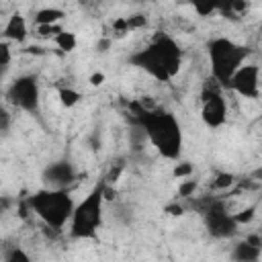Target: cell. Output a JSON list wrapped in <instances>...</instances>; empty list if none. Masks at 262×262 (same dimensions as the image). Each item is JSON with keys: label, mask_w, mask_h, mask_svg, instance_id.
<instances>
[{"label": "cell", "mask_w": 262, "mask_h": 262, "mask_svg": "<svg viewBox=\"0 0 262 262\" xmlns=\"http://www.w3.org/2000/svg\"><path fill=\"white\" fill-rule=\"evenodd\" d=\"M102 211H104V194H102V184H98L78 205H74L70 217V233L80 239L94 237L98 227L102 225Z\"/></svg>", "instance_id": "obj_5"}, {"label": "cell", "mask_w": 262, "mask_h": 262, "mask_svg": "<svg viewBox=\"0 0 262 262\" xmlns=\"http://www.w3.org/2000/svg\"><path fill=\"white\" fill-rule=\"evenodd\" d=\"M196 188H199V182H196V180H190V176H188V178H180V184H178V196H182V199H190V196L196 192Z\"/></svg>", "instance_id": "obj_18"}, {"label": "cell", "mask_w": 262, "mask_h": 262, "mask_svg": "<svg viewBox=\"0 0 262 262\" xmlns=\"http://www.w3.org/2000/svg\"><path fill=\"white\" fill-rule=\"evenodd\" d=\"M166 211H168L170 215H182V213H184V207H182V205H168Z\"/></svg>", "instance_id": "obj_31"}, {"label": "cell", "mask_w": 262, "mask_h": 262, "mask_svg": "<svg viewBox=\"0 0 262 262\" xmlns=\"http://www.w3.org/2000/svg\"><path fill=\"white\" fill-rule=\"evenodd\" d=\"M66 12L57 6H45V8H39L35 12V25H55L59 20H63Z\"/></svg>", "instance_id": "obj_13"}, {"label": "cell", "mask_w": 262, "mask_h": 262, "mask_svg": "<svg viewBox=\"0 0 262 262\" xmlns=\"http://www.w3.org/2000/svg\"><path fill=\"white\" fill-rule=\"evenodd\" d=\"M246 242H250L252 246H260V248H262V239H260L258 233H250V235H246Z\"/></svg>", "instance_id": "obj_32"}, {"label": "cell", "mask_w": 262, "mask_h": 262, "mask_svg": "<svg viewBox=\"0 0 262 262\" xmlns=\"http://www.w3.org/2000/svg\"><path fill=\"white\" fill-rule=\"evenodd\" d=\"M6 70H8V68H2V66H0V78L4 76V72H6Z\"/></svg>", "instance_id": "obj_33"}, {"label": "cell", "mask_w": 262, "mask_h": 262, "mask_svg": "<svg viewBox=\"0 0 262 262\" xmlns=\"http://www.w3.org/2000/svg\"><path fill=\"white\" fill-rule=\"evenodd\" d=\"M207 51H209V63H211L213 78L221 86L227 88L231 74L246 61L248 47H244V45H239L227 37H215L209 41Z\"/></svg>", "instance_id": "obj_4"}, {"label": "cell", "mask_w": 262, "mask_h": 262, "mask_svg": "<svg viewBox=\"0 0 262 262\" xmlns=\"http://www.w3.org/2000/svg\"><path fill=\"white\" fill-rule=\"evenodd\" d=\"M192 172H194V166L190 162H178L172 170V176L174 178H188V176H192Z\"/></svg>", "instance_id": "obj_23"}, {"label": "cell", "mask_w": 262, "mask_h": 262, "mask_svg": "<svg viewBox=\"0 0 262 262\" xmlns=\"http://www.w3.org/2000/svg\"><path fill=\"white\" fill-rule=\"evenodd\" d=\"M53 43H55V45H57V49H61L63 53H70V51H74V49H76V45H78V37H76L72 31L61 29V31L53 37Z\"/></svg>", "instance_id": "obj_14"}, {"label": "cell", "mask_w": 262, "mask_h": 262, "mask_svg": "<svg viewBox=\"0 0 262 262\" xmlns=\"http://www.w3.org/2000/svg\"><path fill=\"white\" fill-rule=\"evenodd\" d=\"M262 256V248L260 246H252L250 242L242 239L233 246L231 250V258L237 260V262H258Z\"/></svg>", "instance_id": "obj_12"}, {"label": "cell", "mask_w": 262, "mask_h": 262, "mask_svg": "<svg viewBox=\"0 0 262 262\" xmlns=\"http://www.w3.org/2000/svg\"><path fill=\"white\" fill-rule=\"evenodd\" d=\"M111 27H113V37H115V39H123V37H127V35L131 33V31H129V27H127L125 16L115 18V20L111 23Z\"/></svg>", "instance_id": "obj_21"}, {"label": "cell", "mask_w": 262, "mask_h": 262, "mask_svg": "<svg viewBox=\"0 0 262 262\" xmlns=\"http://www.w3.org/2000/svg\"><path fill=\"white\" fill-rule=\"evenodd\" d=\"M6 260H8V262H16V260H18V262H29L31 258H29V254H27V252H23L18 246H14V248L6 254Z\"/></svg>", "instance_id": "obj_25"}, {"label": "cell", "mask_w": 262, "mask_h": 262, "mask_svg": "<svg viewBox=\"0 0 262 262\" xmlns=\"http://www.w3.org/2000/svg\"><path fill=\"white\" fill-rule=\"evenodd\" d=\"M203 106H201V119L207 127L217 129L221 125H225L227 121V100L219 90L213 88H205L203 94Z\"/></svg>", "instance_id": "obj_8"}, {"label": "cell", "mask_w": 262, "mask_h": 262, "mask_svg": "<svg viewBox=\"0 0 262 262\" xmlns=\"http://www.w3.org/2000/svg\"><path fill=\"white\" fill-rule=\"evenodd\" d=\"M25 53H29V55H45V49L39 47V45H29V47L25 49Z\"/></svg>", "instance_id": "obj_30"}, {"label": "cell", "mask_w": 262, "mask_h": 262, "mask_svg": "<svg viewBox=\"0 0 262 262\" xmlns=\"http://www.w3.org/2000/svg\"><path fill=\"white\" fill-rule=\"evenodd\" d=\"M27 205L53 231L63 229L74 211V199L66 188H41L29 196Z\"/></svg>", "instance_id": "obj_3"}, {"label": "cell", "mask_w": 262, "mask_h": 262, "mask_svg": "<svg viewBox=\"0 0 262 262\" xmlns=\"http://www.w3.org/2000/svg\"><path fill=\"white\" fill-rule=\"evenodd\" d=\"M235 0H217V10L223 12V14H229L231 12V6H233Z\"/></svg>", "instance_id": "obj_29"}, {"label": "cell", "mask_w": 262, "mask_h": 262, "mask_svg": "<svg viewBox=\"0 0 262 262\" xmlns=\"http://www.w3.org/2000/svg\"><path fill=\"white\" fill-rule=\"evenodd\" d=\"M111 45H113V37H102V39L96 41V51L98 53H106L111 49Z\"/></svg>", "instance_id": "obj_27"}, {"label": "cell", "mask_w": 262, "mask_h": 262, "mask_svg": "<svg viewBox=\"0 0 262 262\" xmlns=\"http://www.w3.org/2000/svg\"><path fill=\"white\" fill-rule=\"evenodd\" d=\"M205 221H207V227L209 231L215 235V237H227L235 231V221L233 217L227 213V209L223 207V203H211L209 209L205 211Z\"/></svg>", "instance_id": "obj_9"}, {"label": "cell", "mask_w": 262, "mask_h": 262, "mask_svg": "<svg viewBox=\"0 0 262 262\" xmlns=\"http://www.w3.org/2000/svg\"><path fill=\"white\" fill-rule=\"evenodd\" d=\"M137 123L143 129L145 139L168 160H176L182 147V127L178 119L168 111H139Z\"/></svg>", "instance_id": "obj_2"}, {"label": "cell", "mask_w": 262, "mask_h": 262, "mask_svg": "<svg viewBox=\"0 0 262 262\" xmlns=\"http://www.w3.org/2000/svg\"><path fill=\"white\" fill-rule=\"evenodd\" d=\"M227 88L244 98H258L260 96V66L256 63H242L229 78Z\"/></svg>", "instance_id": "obj_7"}, {"label": "cell", "mask_w": 262, "mask_h": 262, "mask_svg": "<svg viewBox=\"0 0 262 262\" xmlns=\"http://www.w3.org/2000/svg\"><path fill=\"white\" fill-rule=\"evenodd\" d=\"M10 127V113L4 104H0V131H6Z\"/></svg>", "instance_id": "obj_26"}, {"label": "cell", "mask_w": 262, "mask_h": 262, "mask_svg": "<svg viewBox=\"0 0 262 262\" xmlns=\"http://www.w3.org/2000/svg\"><path fill=\"white\" fill-rule=\"evenodd\" d=\"M104 80H106L104 72H92V74H90V78H88L90 86H102V84H104Z\"/></svg>", "instance_id": "obj_28"}, {"label": "cell", "mask_w": 262, "mask_h": 262, "mask_svg": "<svg viewBox=\"0 0 262 262\" xmlns=\"http://www.w3.org/2000/svg\"><path fill=\"white\" fill-rule=\"evenodd\" d=\"M190 6L199 16H211L217 12V0H190Z\"/></svg>", "instance_id": "obj_16"}, {"label": "cell", "mask_w": 262, "mask_h": 262, "mask_svg": "<svg viewBox=\"0 0 262 262\" xmlns=\"http://www.w3.org/2000/svg\"><path fill=\"white\" fill-rule=\"evenodd\" d=\"M235 184V176L231 172H217L215 174V180H213V188L217 190H227Z\"/></svg>", "instance_id": "obj_17"}, {"label": "cell", "mask_w": 262, "mask_h": 262, "mask_svg": "<svg viewBox=\"0 0 262 262\" xmlns=\"http://www.w3.org/2000/svg\"><path fill=\"white\" fill-rule=\"evenodd\" d=\"M57 98H59V102H61V106H66V108H72V106H76L78 102H80V92L76 90V88H70V86H66V88H59V92H57Z\"/></svg>", "instance_id": "obj_15"}, {"label": "cell", "mask_w": 262, "mask_h": 262, "mask_svg": "<svg viewBox=\"0 0 262 262\" xmlns=\"http://www.w3.org/2000/svg\"><path fill=\"white\" fill-rule=\"evenodd\" d=\"M6 100L20 111L35 113L39 108V100H41V88H39L37 78L31 74L14 78L6 88Z\"/></svg>", "instance_id": "obj_6"}, {"label": "cell", "mask_w": 262, "mask_h": 262, "mask_svg": "<svg viewBox=\"0 0 262 262\" xmlns=\"http://www.w3.org/2000/svg\"><path fill=\"white\" fill-rule=\"evenodd\" d=\"M43 178H45V182H47L49 188H66L68 184L74 182L76 172H74V166L70 162L61 160V162L49 164L45 168V172H43Z\"/></svg>", "instance_id": "obj_10"}, {"label": "cell", "mask_w": 262, "mask_h": 262, "mask_svg": "<svg viewBox=\"0 0 262 262\" xmlns=\"http://www.w3.org/2000/svg\"><path fill=\"white\" fill-rule=\"evenodd\" d=\"M125 20H127L129 31H139V29L147 27V16H145V14H141V12H133V14L125 16Z\"/></svg>", "instance_id": "obj_19"}, {"label": "cell", "mask_w": 262, "mask_h": 262, "mask_svg": "<svg viewBox=\"0 0 262 262\" xmlns=\"http://www.w3.org/2000/svg\"><path fill=\"white\" fill-rule=\"evenodd\" d=\"M131 61L158 82H170L180 72L182 49L170 35L160 33L147 43V47L137 51L131 57Z\"/></svg>", "instance_id": "obj_1"}, {"label": "cell", "mask_w": 262, "mask_h": 262, "mask_svg": "<svg viewBox=\"0 0 262 262\" xmlns=\"http://www.w3.org/2000/svg\"><path fill=\"white\" fill-rule=\"evenodd\" d=\"M4 37L6 41H12V43H25L27 37H29V27H27V18L20 14V12H14L8 16L6 25H4Z\"/></svg>", "instance_id": "obj_11"}, {"label": "cell", "mask_w": 262, "mask_h": 262, "mask_svg": "<svg viewBox=\"0 0 262 262\" xmlns=\"http://www.w3.org/2000/svg\"><path fill=\"white\" fill-rule=\"evenodd\" d=\"M231 217H233L235 225H246L256 217V207H246V209H242L237 213H231Z\"/></svg>", "instance_id": "obj_20"}, {"label": "cell", "mask_w": 262, "mask_h": 262, "mask_svg": "<svg viewBox=\"0 0 262 262\" xmlns=\"http://www.w3.org/2000/svg\"><path fill=\"white\" fill-rule=\"evenodd\" d=\"M10 61H12V49H10V43L0 41V66H2V68H8Z\"/></svg>", "instance_id": "obj_24"}, {"label": "cell", "mask_w": 262, "mask_h": 262, "mask_svg": "<svg viewBox=\"0 0 262 262\" xmlns=\"http://www.w3.org/2000/svg\"><path fill=\"white\" fill-rule=\"evenodd\" d=\"M37 35L39 37H43V39H53L59 31H61V27H59V23H55V25H37Z\"/></svg>", "instance_id": "obj_22"}]
</instances>
